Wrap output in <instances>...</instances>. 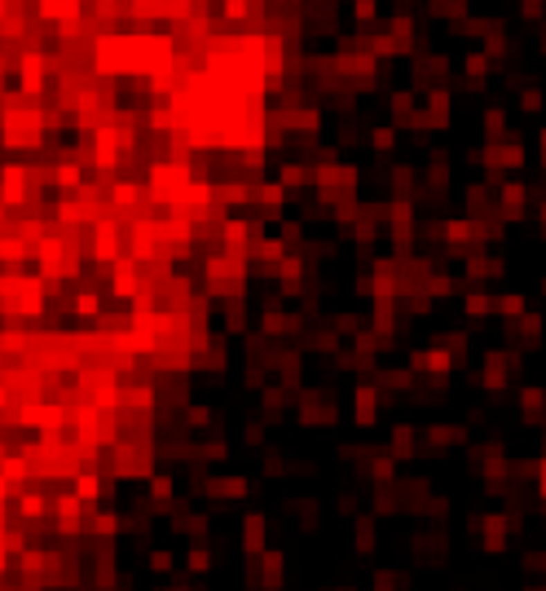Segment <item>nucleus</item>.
I'll return each instance as SVG.
<instances>
[{"label":"nucleus","mask_w":546,"mask_h":591,"mask_svg":"<svg viewBox=\"0 0 546 591\" xmlns=\"http://www.w3.org/2000/svg\"><path fill=\"white\" fill-rule=\"evenodd\" d=\"M467 71H471V76H484V58H480V53L467 58Z\"/></svg>","instance_id":"nucleus-1"}]
</instances>
